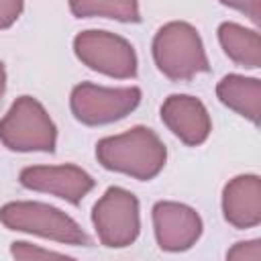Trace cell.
Instances as JSON below:
<instances>
[{
    "instance_id": "6da1fadb",
    "label": "cell",
    "mask_w": 261,
    "mask_h": 261,
    "mask_svg": "<svg viewBox=\"0 0 261 261\" xmlns=\"http://www.w3.org/2000/svg\"><path fill=\"white\" fill-rule=\"evenodd\" d=\"M96 159L108 171L149 181L165 167L167 147L153 128L137 124L120 135L100 139L96 143Z\"/></svg>"
},
{
    "instance_id": "ac0fdd59",
    "label": "cell",
    "mask_w": 261,
    "mask_h": 261,
    "mask_svg": "<svg viewBox=\"0 0 261 261\" xmlns=\"http://www.w3.org/2000/svg\"><path fill=\"white\" fill-rule=\"evenodd\" d=\"M218 2L228 6V8H234V10L243 12L255 24H259V20H261V0H218Z\"/></svg>"
},
{
    "instance_id": "7c38bea8",
    "label": "cell",
    "mask_w": 261,
    "mask_h": 261,
    "mask_svg": "<svg viewBox=\"0 0 261 261\" xmlns=\"http://www.w3.org/2000/svg\"><path fill=\"white\" fill-rule=\"evenodd\" d=\"M216 96L226 108L245 116L253 124H259L261 120V80L259 77L228 73L216 84Z\"/></svg>"
},
{
    "instance_id": "277c9868",
    "label": "cell",
    "mask_w": 261,
    "mask_h": 261,
    "mask_svg": "<svg viewBox=\"0 0 261 261\" xmlns=\"http://www.w3.org/2000/svg\"><path fill=\"white\" fill-rule=\"evenodd\" d=\"M0 143L16 153H53L57 126L37 98L18 96L0 118Z\"/></svg>"
},
{
    "instance_id": "ba28073f",
    "label": "cell",
    "mask_w": 261,
    "mask_h": 261,
    "mask_svg": "<svg viewBox=\"0 0 261 261\" xmlns=\"http://www.w3.org/2000/svg\"><path fill=\"white\" fill-rule=\"evenodd\" d=\"M18 181L27 190L51 194L69 204H80L96 186L94 177L73 163L22 167L18 173Z\"/></svg>"
},
{
    "instance_id": "8fae6325",
    "label": "cell",
    "mask_w": 261,
    "mask_h": 261,
    "mask_svg": "<svg viewBox=\"0 0 261 261\" xmlns=\"http://www.w3.org/2000/svg\"><path fill=\"white\" fill-rule=\"evenodd\" d=\"M222 214L239 230L261 224V177L257 173H243L228 179L222 190Z\"/></svg>"
},
{
    "instance_id": "4fadbf2b",
    "label": "cell",
    "mask_w": 261,
    "mask_h": 261,
    "mask_svg": "<svg viewBox=\"0 0 261 261\" xmlns=\"http://www.w3.org/2000/svg\"><path fill=\"white\" fill-rule=\"evenodd\" d=\"M218 43L226 57L247 69L261 67V37L255 29L226 20L218 27Z\"/></svg>"
},
{
    "instance_id": "9a60e30c",
    "label": "cell",
    "mask_w": 261,
    "mask_h": 261,
    "mask_svg": "<svg viewBox=\"0 0 261 261\" xmlns=\"http://www.w3.org/2000/svg\"><path fill=\"white\" fill-rule=\"evenodd\" d=\"M10 255L16 257V259H71L69 255L61 253V251H51V249H43L39 245H33V243H24V241H16L10 245Z\"/></svg>"
},
{
    "instance_id": "2e32d148",
    "label": "cell",
    "mask_w": 261,
    "mask_h": 261,
    "mask_svg": "<svg viewBox=\"0 0 261 261\" xmlns=\"http://www.w3.org/2000/svg\"><path fill=\"white\" fill-rule=\"evenodd\" d=\"M226 259H237V261H259L261 259V241H241L232 249L226 251Z\"/></svg>"
},
{
    "instance_id": "5bb4252c",
    "label": "cell",
    "mask_w": 261,
    "mask_h": 261,
    "mask_svg": "<svg viewBox=\"0 0 261 261\" xmlns=\"http://www.w3.org/2000/svg\"><path fill=\"white\" fill-rule=\"evenodd\" d=\"M75 18H114L120 22H141L139 0H69Z\"/></svg>"
},
{
    "instance_id": "d6986e66",
    "label": "cell",
    "mask_w": 261,
    "mask_h": 261,
    "mask_svg": "<svg viewBox=\"0 0 261 261\" xmlns=\"http://www.w3.org/2000/svg\"><path fill=\"white\" fill-rule=\"evenodd\" d=\"M6 92V69H4V63L0 61V100Z\"/></svg>"
},
{
    "instance_id": "30bf717a",
    "label": "cell",
    "mask_w": 261,
    "mask_h": 261,
    "mask_svg": "<svg viewBox=\"0 0 261 261\" xmlns=\"http://www.w3.org/2000/svg\"><path fill=\"white\" fill-rule=\"evenodd\" d=\"M163 124L188 147H198L208 141L212 118L204 102L190 94H171L161 104Z\"/></svg>"
},
{
    "instance_id": "9c48e42d",
    "label": "cell",
    "mask_w": 261,
    "mask_h": 261,
    "mask_svg": "<svg viewBox=\"0 0 261 261\" xmlns=\"http://www.w3.org/2000/svg\"><path fill=\"white\" fill-rule=\"evenodd\" d=\"M153 232L159 249L167 253H181L192 249L202 237V218L200 214L181 202L159 200L153 210Z\"/></svg>"
},
{
    "instance_id": "5b68a950",
    "label": "cell",
    "mask_w": 261,
    "mask_h": 261,
    "mask_svg": "<svg viewBox=\"0 0 261 261\" xmlns=\"http://www.w3.org/2000/svg\"><path fill=\"white\" fill-rule=\"evenodd\" d=\"M92 224L100 245L124 249L139 239L141 208L139 198L118 186H110L92 208Z\"/></svg>"
},
{
    "instance_id": "3957f363",
    "label": "cell",
    "mask_w": 261,
    "mask_h": 261,
    "mask_svg": "<svg viewBox=\"0 0 261 261\" xmlns=\"http://www.w3.org/2000/svg\"><path fill=\"white\" fill-rule=\"evenodd\" d=\"M0 222L8 230L37 234L55 243L88 247L90 237L86 230L63 210L35 200H16L0 206Z\"/></svg>"
},
{
    "instance_id": "e0dca14e",
    "label": "cell",
    "mask_w": 261,
    "mask_h": 261,
    "mask_svg": "<svg viewBox=\"0 0 261 261\" xmlns=\"http://www.w3.org/2000/svg\"><path fill=\"white\" fill-rule=\"evenodd\" d=\"M24 0H0V31L10 29L22 14Z\"/></svg>"
},
{
    "instance_id": "7a4b0ae2",
    "label": "cell",
    "mask_w": 261,
    "mask_h": 261,
    "mask_svg": "<svg viewBox=\"0 0 261 261\" xmlns=\"http://www.w3.org/2000/svg\"><path fill=\"white\" fill-rule=\"evenodd\" d=\"M151 51L157 69L173 82H186L210 71L202 37L198 29L186 20L165 22L155 33Z\"/></svg>"
},
{
    "instance_id": "8992f818",
    "label": "cell",
    "mask_w": 261,
    "mask_h": 261,
    "mask_svg": "<svg viewBox=\"0 0 261 261\" xmlns=\"http://www.w3.org/2000/svg\"><path fill=\"white\" fill-rule=\"evenodd\" d=\"M73 53L92 71L114 80H130L139 69L135 47L124 37L110 31L88 29L77 33L73 39Z\"/></svg>"
},
{
    "instance_id": "52a82bcc",
    "label": "cell",
    "mask_w": 261,
    "mask_h": 261,
    "mask_svg": "<svg viewBox=\"0 0 261 261\" xmlns=\"http://www.w3.org/2000/svg\"><path fill=\"white\" fill-rule=\"evenodd\" d=\"M143 92L137 86L106 88L92 82L73 86L69 94V108L75 120L88 126L110 124L130 114L141 104Z\"/></svg>"
}]
</instances>
